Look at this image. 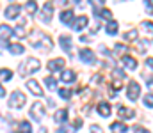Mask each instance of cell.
<instances>
[{"label":"cell","instance_id":"1","mask_svg":"<svg viewBox=\"0 0 153 133\" xmlns=\"http://www.w3.org/2000/svg\"><path fill=\"white\" fill-rule=\"evenodd\" d=\"M39 68H41V62H39L38 59H27L23 64H20V69H18V73L22 75V76H27V75H30V73H36Z\"/></svg>","mask_w":153,"mask_h":133},{"label":"cell","instance_id":"2","mask_svg":"<svg viewBox=\"0 0 153 133\" xmlns=\"http://www.w3.org/2000/svg\"><path fill=\"white\" fill-rule=\"evenodd\" d=\"M34 34L38 36L39 39H36V37H32V36H30V39H29V41H30L32 46L43 48V50H46V51H48V50H52V41H50V37H48V36H45V34H43V32H39V30H36Z\"/></svg>","mask_w":153,"mask_h":133},{"label":"cell","instance_id":"3","mask_svg":"<svg viewBox=\"0 0 153 133\" xmlns=\"http://www.w3.org/2000/svg\"><path fill=\"white\" fill-rule=\"evenodd\" d=\"M25 101H27V98H25L23 92H20V90H14V92L9 96V107H11V108H22V107L25 105Z\"/></svg>","mask_w":153,"mask_h":133},{"label":"cell","instance_id":"4","mask_svg":"<svg viewBox=\"0 0 153 133\" xmlns=\"http://www.w3.org/2000/svg\"><path fill=\"white\" fill-rule=\"evenodd\" d=\"M30 117H32L34 121H43V117H45V105H43L41 101H36V103L32 105Z\"/></svg>","mask_w":153,"mask_h":133},{"label":"cell","instance_id":"5","mask_svg":"<svg viewBox=\"0 0 153 133\" xmlns=\"http://www.w3.org/2000/svg\"><path fill=\"white\" fill-rule=\"evenodd\" d=\"M126 94H128V99H137L141 96V85L135 80H130V85L126 89Z\"/></svg>","mask_w":153,"mask_h":133},{"label":"cell","instance_id":"6","mask_svg":"<svg viewBox=\"0 0 153 133\" xmlns=\"http://www.w3.org/2000/svg\"><path fill=\"white\" fill-rule=\"evenodd\" d=\"M80 60L84 64H94V53L89 48H82L80 50Z\"/></svg>","mask_w":153,"mask_h":133},{"label":"cell","instance_id":"7","mask_svg":"<svg viewBox=\"0 0 153 133\" xmlns=\"http://www.w3.org/2000/svg\"><path fill=\"white\" fill-rule=\"evenodd\" d=\"M53 9V4L52 2H46L45 5H43V12H41V21H45V23H48L50 21V18H52V11Z\"/></svg>","mask_w":153,"mask_h":133},{"label":"cell","instance_id":"8","mask_svg":"<svg viewBox=\"0 0 153 133\" xmlns=\"http://www.w3.org/2000/svg\"><path fill=\"white\" fill-rule=\"evenodd\" d=\"M20 11H22V7H20L18 4H11V5L5 9V18H9V20H13V18H18Z\"/></svg>","mask_w":153,"mask_h":133},{"label":"cell","instance_id":"9","mask_svg":"<svg viewBox=\"0 0 153 133\" xmlns=\"http://www.w3.org/2000/svg\"><path fill=\"white\" fill-rule=\"evenodd\" d=\"M27 89H29L30 92H34L36 96H43V89L39 87V84L36 82V80H32V78L27 82Z\"/></svg>","mask_w":153,"mask_h":133},{"label":"cell","instance_id":"10","mask_svg":"<svg viewBox=\"0 0 153 133\" xmlns=\"http://www.w3.org/2000/svg\"><path fill=\"white\" fill-rule=\"evenodd\" d=\"M59 43H61V46H62L70 55H73V46H71V41H70L68 36H61V37H59Z\"/></svg>","mask_w":153,"mask_h":133},{"label":"cell","instance_id":"11","mask_svg":"<svg viewBox=\"0 0 153 133\" xmlns=\"http://www.w3.org/2000/svg\"><path fill=\"white\" fill-rule=\"evenodd\" d=\"M64 66V59H53L48 62V71H59Z\"/></svg>","mask_w":153,"mask_h":133},{"label":"cell","instance_id":"12","mask_svg":"<svg viewBox=\"0 0 153 133\" xmlns=\"http://www.w3.org/2000/svg\"><path fill=\"white\" fill-rule=\"evenodd\" d=\"M87 23H89V20H87V16H78L75 20V23L71 25L75 30H82L84 27H87Z\"/></svg>","mask_w":153,"mask_h":133},{"label":"cell","instance_id":"13","mask_svg":"<svg viewBox=\"0 0 153 133\" xmlns=\"http://www.w3.org/2000/svg\"><path fill=\"white\" fill-rule=\"evenodd\" d=\"M94 16L103 18V20H112V11H109V9H94Z\"/></svg>","mask_w":153,"mask_h":133},{"label":"cell","instance_id":"14","mask_svg":"<svg viewBox=\"0 0 153 133\" xmlns=\"http://www.w3.org/2000/svg\"><path fill=\"white\" fill-rule=\"evenodd\" d=\"M13 34H14V30H13L11 27H7V25H0V37H2V41L9 39Z\"/></svg>","mask_w":153,"mask_h":133},{"label":"cell","instance_id":"15","mask_svg":"<svg viewBox=\"0 0 153 133\" xmlns=\"http://www.w3.org/2000/svg\"><path fill=\"white\" fill-rule=\"evenodd\" d=\"M61 80L66 82V84H71V82L75 80V73H73L71 69H64V71L61 73Z\"/></svg>","mask_w":153,"mask_h":133},{"label":"cell","instance_id":"16","mask_svg":"<svg viewBox=\"0 0 153 133\" xmlns=\"http://www.w3.org/2000/svg\"><path fill=\"white\" fill-rule=\"evenodd\" d=\"M53 119L59 123V124H62L66 119H68V110H64V108H61V110H57L55 112V115H53Z\"/></svg>","mask_w":153,"mask_h":133},{"label":"cell","instance_id":"17","mask_svg":"<svg viewBox=\"0 0 153 133\" xmlns=\"http://www.w3.org/2000/svg\"><path fill=\"white\" fill-rule=\"evenodd\" d=\"M98 114H100L102 117H109V115H111V107H109V103H100V105H98Z\"/></svg>","mask_w":153,"mask_h":133},{"label":"cell","instance_id":"18","mask_svg":"<svg viewBox=\"0 0 153 133\" xmlns=\"http://www.w3.org/2000/svg\"><path fill=\"white\" fill-rule=\"evenodd\" d=\"M123 64H125L128 69H135V68H137V60H135L134 57H128V55L123 57Z\"/></svg>","mask_w":153,"mask_h":133},{"label":"cell","instance_id":"19","mask_svg":"<svg viewBox=\"0 0 153 133\" xmlns=\"http://www.w3.org/2000/svg\"><path fill=\"white\" fill-rule=\"evenodd\" d=\"M117 114H119L121 117H125V119H132V117L135 115V114H134V110H130V108H126V107H119Z\"/></svg>","mask_w":153,"mask_h":133},{"label":"cell","instance_id":"20","mask_svg":"<svg viewBox=\"0 0 153 133\" xmlns=\"http://www.w3.org/2000/svg\"><path fill=\"white\" fill-rule=\"evenodd\" d=\"M111 130L112 132H117V133H125V132H128V126H125L123 123H112L111 124Z\"/></svg>","mask_w":153,"mask_h":133},{"label":"cell","instance_id":"21","mask_svg":"<svg viewBox=\"0 0 153 133\" xmlns=\"http://www.w3.org/2000/svg\"><path fill=\"white\" fill-rule=\"evenodd\" d=\"M71 20H73V11H64V12H61V21H62L64 25H68Z\"/></svg>","mask_w":153,"mask_h":133},{"label":"cell","instance_id":"22","mask_svg":"<svg viewBox=\"0 0 153 133\" xmlns=\"http://www.w3.org/2000/svg\"><path fill=\"white\" fill-rule=\"evenodd\" d=\"M9 51H11L13 55H22V53H23V46H22V44H18V43L9 44Z\"/></svg>","mask_w":153,"mask_h":133},{"label":"cell","instance_id":"23","mask_svg":"<svg viewBox=\"0 0 153 133\" xmlns=\"http://www.w3.org/2000/svg\"><path fill=\"white\" fill-rule=\"evenodd\" d=\"M14 133H32V128H30V124H29V123H20L18 130H16Z\"/></svg>","mask_w":153,"mask_h":133},{"label":"cell","instance_id":"24","mask_svg":"<svg viewBox=\"0 0 153 133\" xmlns=\"http://www.w3.org/2000/svg\"><path fill=\"white\" fill-rule=\"evenodd\" d=\"M11 76H13L11 69H0V82H7V80H11Z\"/></svg>","mask_w":153,"mask_h":133},{"label":"cell","instance_id":"25","mask_svg":"<svg viewBox=\"0 0 153 133\" xmlns=\"http://www.w3.org/2000/svg\"><path fill=\"white\" fill-rule=\"evenodd\" d=\"M25 9H27V12H29V14H34V12L38 11L36 0H29V2H27V5H25Z\"/></svg>","mask_w":153,"mask_h":133},{"label":"cell","instance_id":"26","mask_svg":"<svg viewBox=\"0 0 153 133\" xmlns=\"http://www.w3.org/2000/svg\"><path fill=\"white\" fill-rule=\"evenodd\" d=\"M107 34H111V36L117 34V23L116 21H109L107 23Z\"/></svg>","mask_w":153,"mask_h":133},{"label":"cell","instance_id":"27","mask_svg":"<svg viewBox=\"0 0 153 133\" xmlns=\"http://www.w3.org/2000/svg\"><path fill=\"white\" fill-rule=\"evenodd\" d=\"M125 39H126V41H135V39H137V30H135V29L128 30V32L125 34Z\"/></svg>","mask_w":153,"mask_h":133},{"label":"cell","instance_id":"28","mask_svg":"<svg viewBox=\"0 0 153 133\" xmlns=\"http://www.w3.org/2000/svg\"><path fill=\"white\" fill-rule=\"evenodd\" d=\"M45 84H46V87L52 89V90H55V89H57V84H55V80H53L52 76H48V78L45 80Z\"/></svg>","mask_w":153,"mask_h":133},{"label":"cell","instance_id":"29","mask_svg":"<svg viewBox=\"0 0 153 133\" xmlns=\"http://www.w3.org/2000/svg\"><path fill=\"white\" fill-rule=\"evenodd\" d=\"M59 96H62L64 99H68V98L71 96V90H70V89H59Z\"/></svg>","mask_w":153,"mask_h":133},{"label":"cell","instance_id":"30","mask_svg":"<svg viewBox=\"0 0 153 133\" xmlns=\"http://www.w3.org/2000/svg\"><path fill=\"white\" fill-rule=\"evenodd\" d=\"M89 4H91V5H94L96 9H102V5L105 4V0H89Z\"/></svg>","mask_w":153,"mask_h":133},{"label":"cell","instance_id":"31","mask_svg":"<svg viewBox=\"0 0 153 133\" xmlns=\"http://www.w3.org/2000/svg\"><path fill=\"white\" fill-rule=\"evenodd\" d=\"M144 105L146 107H153V94H146L144 96Z\"/></svg>","mask_w":153,"mask_h":133},{"label":"cell","instance_id":"32","mask_svg":"<svg viewBox=\"0 0 153 133\" xmlns=\"http://www.w3.org/2000/svg\"><path fill=\"white\" fill-rule=\"evenodd\" d=\"M59 133H73V128L71 126H61L59 128Z\"/></svg>","mask_w":153,"mask_h":133},{"label":"cell","instance_id":"33","mask_svg":"<svg viewBox=\"0 0 153 133\" xmlns=\"http://www.w3.org/2000/svg\"><path fill=\"white\" fill-rule=\"evenodd\" d=\"M144 4H146V7H148V12L153 14V0H144Z\"/></svg>","mask_w":153,"mask_h":133},{"label":"cell","instance_id":"34","mask_svg":"<svg viewBox=\"0 0 153 133\" xmlns=\"http://www.w3.org/2000/svg\"><path fill=\"white\" fill-rule=\"evenodd\" d=\"M14 34H16V36H20V37H23V36H25V29H23V27L14 29Z\"/></svg>","mask_w":153,"mask_h":133},{"label":"cell","instance_id":"35","mask_svg":"<svg viewBox=\"0 0 153 133\" xmlns=\"http://www.w3.org/2000/svg\"><path fill=\"white\" fill-rule=\"evenodd\" d=\"M143 25H144V29H146L148 32H152V34H153V23H152V21H144Z\"/></svg>","mask_w":153,"mask_h":133},{"label":"cell","instance_id":"36","mask_svg":"<svg viewBox=\"0 0 153 133\" xmlns=\"http://www.w3.org/2000/svg\"><path fill=\"white\" fill-rule=\"evenodd\" d=\"M114 50H116V51H126L128 48H126L125 44H116V48H114Z\"/></svg>","mask_w":153,"mask_h":133},{"label":"cell","instance_id":"37","mask_svg":"<svg viewBox=\"0 0 153 133\" xmlns=\"http://www.w3.org/2000/svg\"><path fill=\"white\" fill-rule=\"evenodd\" d=\"M91 133H103V132H102V128H100V126L93 124V126H91Z\"/></svg>","mask_w":153,"mask_h":133},{"label":"cell","instance_id":"38","mask_svg":"<svg viewBox=\"0 0 153 133\" xmlns=\"http://www.w3.org/2000/svg\"><path fill=\"white\" fill-rule=\"evenodd\" d=\"M121 87H123V84H121L119 80H116V82H112V89H116V90H119Z\"/></svg>","mask_w":153,"mask_h":133},{"label":"cell","instance_id":"39","mask_svg":"<svg viewBox=\"0 0 153 133\" xmlns=\"http://www.w3.org/2000/svg\"><path fill=\"white\" fill-rule=\"evenodd\" d=\"M134 132H135V133H150L148 130H144L143 126H135V130H134Z\"/></svg>","mask_w":153,"mask_h":133},{"label":"cell","instance_id":"40","mask_svg":"<svg viewBox=\"0 0 153 133\" xmlns=\"http://www.w3.org/2000/svg\"><path fill=\"white\" fill-rule=\"evenodd\" d=\"M146 66H148L150 69H153V57H148V59H146Z\"/></svg>","mask_w":153,"mask_h":133},{"label":"cell","instance_id":"41","mask_svg":"<svg viewBox=\"0 0 153 133\" xmlns=\"http://www.w3.org/2000/svg\"><path fill=\"white\" fill-rule=\"evenodd\" d=\"M80 126H82V121H80V119H76V121H75V130H78Z\"/></svg>","mask_w":153,"mask_h":133},{"label":"cell","instance_id":"42","mask_svg":"<svg viewBox=\"0 0 153 133\" xmlns=\"http://www.w3.org/2000/svg\"><path fill=\"white\" fill-rule=\"evenodd\" d=\"M55 4H59V5H66L68 0H55Z\"/></svg>","mask_w":153,"mask_h":133},{"label":"cell","instance_id":"43","mask_svg":"<svg viewBox=\"0 0 153 133\" xmlns=\"http://www.w3.org/2000/svg\"><path fill=\"white\" fill-rule=\"evenodd\" d=\"M4 94H5V89H4L2 85H0V96H4Z\"/></svg>","mask_w":153,"mask_h":133}]
</instances>
